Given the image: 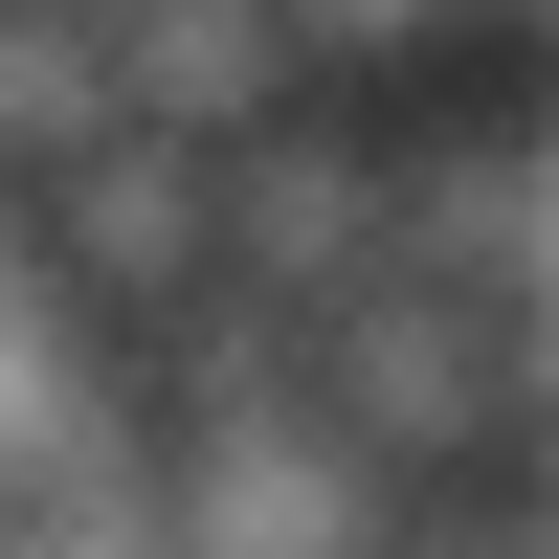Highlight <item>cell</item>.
I'll list each match as a JSON object with an SVG mask.
<instances>
[{
    "label": "cell",
    "instance_id": "cell-2",
    "mask_svg": "<svg viewBox=\"0 0 559 559\" xmlns=\"http://www.w3.org/2000/svg\"><path fill=\"white\" fill-rule=\"evenodd\" d=\"M23 247L68 269L90 313H112V336H179V313L224 292V157L202 134H90V157H45V202H23Z\"/></svg>",
    "mask_w": 559,
    "mask_h": 559
},
{
    "label": "cell",
    "instance_id": "cell-6",
    "mask_svg": "<svg viewBox=\"0 0 559 559\" xmlns=\"http://www.w3.org/2000/svg\"><path fill=\"white\" fill-rule=\"evenodd\" d=\"M537 134H403V269H448V292H537Z\"/></svg>",
    "mask_w": 559,
    "mask_h": 559
},
{
    "label": "cell",
    "instance_id": "cell-4",
    "mask_svg": "<svg viewBox=\"0 0 559 559\" xmlns=\"http://www.w3.org/2000/svg\"><path fill=\"white\" fill-rule=\"evenodd\" d=\"M381 269H403V157H381V134L292 112V134H247V157H224V292L336 313V292H381Z\"/></svg>",
    "mask_w": 559,
    "mask_h": 559
},
{
    "label": "cell",
    "instance_id": "cell-5",
    "mask_svg": "<svg viewBox=\"0 0 559 559\" xmlns=\"http://www.w3.org/2000/svg\"><path fill=\"white\" fill-rule=\"evenodd\" d=\"M112 45H134V112L202 134V157H247V134L313 112V23L292 0H112Z\"/></svg>",
    "mask_w": 559,
    "mask_h": 559
},
{
    "label": "cell",
    "instance_id": "cell-8",
    "mask_svg": "<svg viewBox=\"0 0 559 559\" xmlns=\"http://www.w3.org/2000/svg\"><path fill=\"white\" fill-rule=\"evenodd\" d=\"M292 23H313V68H403V45L492 23V0H292Z\"/></svg>",
    "mask_w": 559,
    "mask_h": 559
},
{
    "label": "cell",
    "instance_id": "cell-9",
    "mask_svg": "<svg viewBox=\"0 0 559 559\" xmlns=\"http://www.w3.org/2000/svg\"><path fill=\"white\" fill-rule=\"evenodd\" d=\"M492 23H559V0H492Z\"/></svg>",
    "mask_w": 559,
    "mask_h": 559
},
{
    "label": "cell",
    "instance_id": "cell-7",
    "mask_svg": "<svg viewBox=\"0 0 559 559\" xmlns=\"http://www.w3.org/2000/svg\"><path fill=\"white\" fill-rule=\"evenodd\" d=\"M0 112H23V179L90 157V134H134V45H112V0H23V23H0Z\"/></svg>",
    "mask_w": 559,
    "mask_h": 559
},
{
    "label": "cell",
    "instance_id": "cell-1",
    "mask_svg": "<svg viewBox=\"0 0 559 559\" xmlns=\"http://www.w3.org/2000/svg\"><path fill=\"white\" fill-rule=\"evenodd\" d=\"M313 403H336L403 492H448V471H492V448H537V336H515V292L381 269V292L313 313Z\"/></svg>",
    "mask_w": 559,
    "mask_h": 559
},
{
    "label": "cell",
    "instance_id": "cell-3",
    "mask_svg": "<svg viewBox=\"0 0 559 559\" xmlns=\"http://www.w3.org/2000/svg\"><path fill=\"white\" fill-rule=\"evenodd\" d=\"M426 492L336 426V403H247V426H179V559H403Z\"/></svg>",
    "mask_w": 559,
    "mask_h": 559
}]
</instances>
